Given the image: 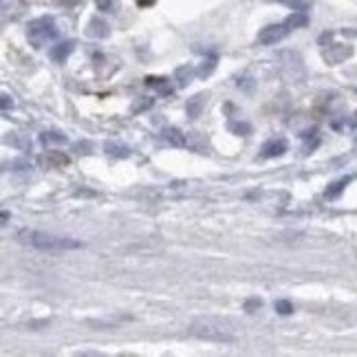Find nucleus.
<instances>
[{"instance_id":"22","label":"nucleus","mask_w":357,"mask_h":357,"mask_svg":"<svg viewBox=\"0 0 357 357\" xmlns=\"http://www.w3.org/2000/svg\"><path fill=\"white\" fill-rule=\"evenodd\" d=\"M260 307H263V300H260V298H250L245 302V311H250V313H254Z\"/></svg>"},{"instance_id":"10","label":"nucleus","mask_w":357,"mask_h":357,"mask_svg":"<svg viewBox=\"0 0 357 357\" xmlns=\"http://www.w3.org/2000/svg\"><path fill=\"white\" fill-rule=\"evenodd\" d=\"M146 86L153 89L159 95H170L172 93L170 79H166V77H146Z\"/></svg>"},{"instance_id":"19","label":"nucleus","mask_w":357,"mask_h":357,"mask_svg":"<svg viewBox=\"0 0 357 357\" xmlns=\"http://www.w3.org/2000/svg\"><path fill=\"white\" fill-rule=\"evenodd\" d=\"M214 68H216V58H208V60H203L201 66L197 68V75L205 79V77H210L214 73Z\"/></svg>"},{"instance_id":"4","label":"nucleus","mask_w":357,"mask_h":357,"mask_svg":"<svg viewBox=\"0 0 357 357\" xmlns=\"http://www.w3.org/2000/svg\"><path fill=\"white\" fill-rule=\"evenodd\" d=\"M192 333L210 342H231V335H227L223 328H216L212 324H195L192 326Z\"/></svg>"},{"instance_id":"16","label":"nucleus","mask_w":357,"mask_h":357,"mask_svg":"<svg viewBox=\"0 0 357 357\" xmlns=\"http://www.w3.org/2000/svg\"><path fill=\"white\" fill-rule=\"evenodd\" d=\"M271 3H278V5H284L294 11H307L311 7V0H271Z\"/></svg>"},{"instance_id":"13","label":"nucleus","mask_w":357,"mask_h":357,"mask_svg":"<svg viewBox=\"0 0 357 357\" xmlns=\"http://www.w3.org/2000/svg\"><path fill=\"white\" fill-rule=\"evenodd\" d=\"M353 181V178L351 176H344V178H340V181H335V183H331V185H328V190H326V199L328 201H333V199H337L340 195H342V192H344V188L349 185Z\"/></svg>"},{"instance_id":"14","label":"nucleus","mask_w":357,"mask_h":357,"mask_svg":"<svg viewBox=\"0 0 357 357\" xmlns=\"http://www.w3.org/2000/svg\"><path fill=\"white\" fill-rule=\"evenodd\" d=\"M284 22L289 24V29L294 31V29H300V26H307L309 18H307V13H305V11H294L291 16H287V18H284Z\"/></svg>"},{"instance_id":"25","label":"nucleus","mask_w":357,"mask_h":357,"mask_svg":"<svg viewBox=\"0 0 357 357\" xmlns=\"http://www.w3.org/2000/svg\"><path fill=\"white\" fill-rule=\"evenodd\" d=\"M9 106H13V102H11V98H9L7 93H3V111H7Z\"/></svg>"},{"instance_id":"17","label":"nucleus","mask_w":357,"mask_h":357,"mask_svg":"<svg viewBox=\"0 0 357 357\" xmlns=\"http://www.w3.org/2000/svg\"><path fill=\"white\" fill-rule=\"evenodd\" d=\"M40 142H43L45 146H49V144H66V135H62L58 130H49V132L40 135Z\"/></svg>"},{"instance_id":"11","label":"nucleus","mask_w":357,"mask_h":357,"mask_svg":"<svg viewBox=\"0 0 357 357\" xmlns=\"http://www.w3.org/2000/svg\"><path fill=\"white\" fill-rule=\"evenodd\" d=\"M195 75H197V68H195V66L183 64V66H178L176 71H174V82H176L178 86H188Z\"/></svg>"},{"instance_id":"2","label":"nucleus","mask_w":357,"mask_h":357,"mask_svg":"<svg viewBox=\"0 0 357 357\" xmlns=\"http://www.w3.org/2000/svg\"><path fill=\"white\" fill-rule=\"evenodd\" d=\"M26 38L36 49H43L47 43L58 38V26L56 20L51 16H43V18H36L26 24Z\"/></svg>"},{"instance_id":"8","label":"nucleus","mask_w":357,"mask_h":357,"mask_svg":"<svg viewBox=\"0 0 357 357\" xmlns=\"http://www.w3.org/2000/svg\"><path fill=\"white\" fill-rule=\"evenodd\" d=\"M287 153V142L284 139H271L263 146V157L271 159V157H280Z\"/></svg>"},{"instance_id":"18","label":"nucleus","mask_w":357,"mask_h":357,"mask_svg":"<svg viewBox=\"0 0 357 357\" xmlns=\"http://www.w3.org/2000/svg\"><path fill=\"white\" fill-rule=\"evenodd\" d=\"M106 153L111 155V157H119V159H126L130 155V150L126 146H121V144H113V142H108L106 144Z\"/></svg>"},{"instance_id":"15","label":"nucleus","mask_w":357,"mask_h":357,"mask_svg":"<svg viewBox=\"0 0 357 357\" xmlns=\"http://www.w3.org/2000/svg\"><path fill=\"white\" fill-rule=\"evenodd\" d=\"M163 139L172 146H185V135L178 128H166L163 130Z\"/></svg>"},{"instance_id":"6","label":"nucleus","mask_w":357,"mask_h":357,"mask_svg":"<svg viewBox=\"0 0 357 357\" xmlns=\"http://www.w3.org/2000/svg\"><path fill=\"white\" fill-rule=\"evenodd\" d=\"M73 49H75L73 40H66V43H60L56 47H51V60L58 62V64H64L68 60V56L73 53Z\"/></svg>"},{"instance_id":"9","label":"nucleus","mask_w":357,"mask_h":357,"mask_svg":"<svg viewBox=\"0 0 357 357\" xmlns=\"http://www.w3.org/2000/svg\"><path fill=\"white\" fill-rule=\"evenodd\" d=\"M205 100H208V95H205V93H199L192 100H188V104H185L188 117H199L203 113V108H205Z\"/></svg>"},{"instance_id":"1","label":"nucleus","mask_w":357,"mask_h":357,"mask_svg":"<svg viewBox=\"0 0 357 357\" xmlns=\"http://www.w3.org/2000/svg\"><path fill=\"white\" fill-rule=\"evenodd\" d=\"M20 241L36 247L40 252H51V254H62V252H71V250H79L82 247L79 241L45 234V231H20Z\"/></svg>"},{"instance_id":"5","label":"nucleus","mask_w":357,"mask_h":357,"mask_svg":"<svg viewBox=\"0 0 357 357\" xmlns=\"http://www.w3.org/2000/svg\"><path fill=\"white\" fill-rule=\"evenodd\" d=\"M353 56V49L347 47V45H331L326 51H324V60L331 62V64H337V62H344L347 58Z\"/></svg>"},{"instance_id":"12","label":"nucleus","mask_w":357,"mask_h":357,"mask_svg":"<svg viewBox=\"0 0 357 357\" xmlns=\"http://www.w3.org/2000/svg\"><path fill=\"white\" fill-rule=\"evenodd\" d=\"M86 33H89L91 38H106L108 33H111V29H108L106 20H102V18H93V20L89 22Z\"/></svg>"},{"instance_id":"21","label":"nucleus","mask_w":357,"mask_h":357,"mask_svg":"<svg viewBox=\"0 0 357 357\" xmlns=\"http://www.w3.org/2000/svg\"><path fill=\"white\" fill-rule=\"evenodd\" d=\"M273 309H276L280 315H291L294 313V305L289 300H276V302H273Z\"/></svg>"},{"instance_id":"7","label":"nucleus","mask_w":357,"mask_h":357,"mask_svg":"<svg viewBox=\"0 0 357 357\" xmlns=\"http://www.w3.org/2000/svg\"><path fill=\"white\" fill-rule=\"evenodd\" d=\"M66 163H68V157L64 153H47L45 157H40V166L47 168V170L66 166Z\"/></svg>"},{"instance_id":"20","label":"nucleus","mask_w":357,"mask_h":357,"mask_svg":"<svg viewBox=\"0 0 357 357\" xmlns=\"http://www.w3.org/2000/svg\"><path fill=\"white\" fill-rule=\"evenodd\" d=\"M227 128L231 132H236V135H250L252 132V126L247 121H229L227 123Z\"/></svg>"},{"instance_id":"3","label":"nucleus","mask_w":357,"mask_h":357,"mask_svg":"<svg viewBox=\"0 0 357 357\" xmlns=\"http://www.w3.org/2000/svg\"><path fill=\"white\" fill-rule=\"evenodd\" d=\"M289 33H291L289 24H287V22L282 20V22H278V24H269V26H265V29H260L256 40H258V45L271 47V45L280 43V40H284Z\"/></svg>"},{"instance_id":"23","label":"nucleus","mask_w":357,"mask_h":357,"mask_svg":"<svg viewBox=\"0 0 357 357\" xmlns=\"http://www.w3.org/2000/svg\"><path fill=\"white\" fill-rule=\"evenodd\" d=\"M95 5H98L100 11H108V9H111V5H113V0H95Z\"/></svg>"},{"instance_id":"24","label":"nucleus","mask_w":357,"mask_h":357,"mask_svg":"<svg viewBox=\"0 0 357 357\" xmlns=\"http://www.w3.org/2000/svg\"><path fill=\"white\" fill-rule=\"evenodd\" d=\"M347 126H349V128H353V130L357 128V111L353 113V117H349V119H347Z\"/></svg>"}]
</instances>
